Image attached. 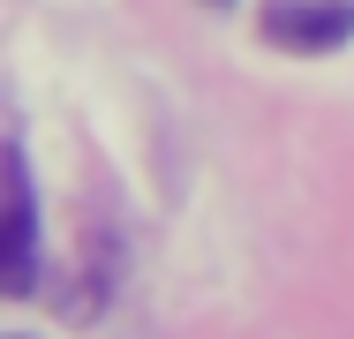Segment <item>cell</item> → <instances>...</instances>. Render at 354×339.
<instances>
[{
    "label": "cell",
    "instance_id": "2",
    "mask_svg": "<svg viewBox=\"0 0 354 339\" xmlns=\"http://www.w3.org/2000/svg\"><path fill=\"white\" fill-rule=\"evenodd\" d=\"M8 294H38V196H30V158L8 143Z\"/></svg>",
    "mask_w": 354,
    "mask_h": 339
},
{
    "label": "cell",
    "instance_id": "1",
    "mask_svg": "<svg viewBox=\"0 0 354 339\" xmlns=\"http://www.w3.org/2000/svg\"><path fill=\"white\" fill-rule=\"evenodd\" d=\"M264 38L279 53H332L354 38V8L347 0H272L264 8Z\"/></svg>",
    "mask_w": 354,
    "mask_h": 339
}]
</instances>
